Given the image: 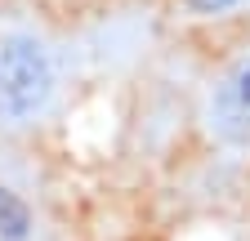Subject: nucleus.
<instances>
[{
  "label": "nucleus",
  "instance_id": "nucleus-2",
  "mask_svg": "<svg viewBox=\"0 0 250 241\" xmlns=\"http://www.w3.org/2000/svg\"><path fill=\"white\" fill-rule=\"evenodd\" d=\"M214 125L224 139L250 147V63H241L237 72L224 76V85L214 89Z\"/></svg>",
  "mask_w": 250,
  "mask_h": 241
},
{
  "label": "nucleus",
  "instance_id": "nucleus-3",
  "mask_svg": "<svg viewBox=\"0 0 250 241\" xmlns=\"http://www.w3.org/2000/svg\"><path fill=\"white\" fill-rule=\"evenodd\" d=\"M0 241H27V210L5 188H0Z\"/></svg>",
  "mask_w": 250,
  "mask_h": 241
},
{
  "label": "nucleus",
  "instance_id": "nucleus-1",
  "mask_svg": "<svg viewBox=\"0 0 250 241\" xmlns=\"http://www.w3.org/2000/svg\"><path fill=\"white\" fill-rule=\"evenodd\" d=\"M49 99V58L31 40H0V116H31Z\"/></svg>",
  "mask_w": 250,
  "mask_h": 241
},
{
  "label": "nucleus",
  "instance_id": "nucleus-4",
  "mask_svg": "<svg viewBox=\"0 0 250 241\" xmlns=\"http://www.w3.org/2000/svg\"><path fill=\"white\" fill-rule=\"evenodd\" d=\"M192 5H197V9H210V14H214V9H228L232 0H192Z\"/></svg>",
  "mask_w": 250,
  "mask_h": 241
}]
</instances>
